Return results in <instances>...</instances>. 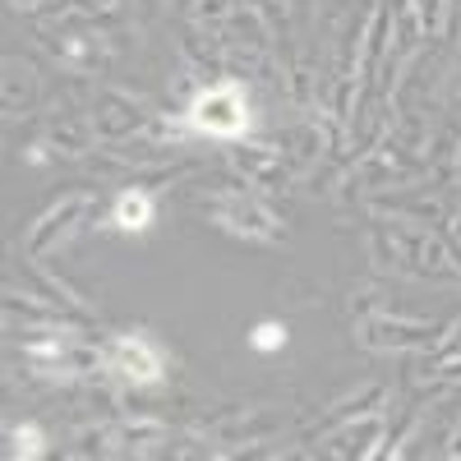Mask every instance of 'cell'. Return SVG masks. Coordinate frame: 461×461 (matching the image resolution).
<instances>
[{
    "instance_id": "1",
    "label": "cell",
    "mask_w": 461,
    "mask_h": 461,
    "mask_svg": "<svg viewBox=\"0 0 461 461\" xmlns=\"http://www.w3.org/2000/svg\"><path fill=\"white\" fill-rule=\"evenodd\" d=\"M194 125H199L203 134H221V139L240 134V130H245V93H240L236 84L208 88V93L194 102Z\"/></svg>"
},
{
    "instance_id": "2",
    "label": "cell",
    "mask_w": 461,
    "mask_h": 461,
    "mask_svg": "<svg viewBox=\"0 0 461 461\" xmlns=\"http://www.w3.org/2000/svg\"><path fill=\"white\" fill-rule=\"evenodd\" d=\"M115 365H121V374H130L139 383H152L158 369H162V356L148 337H125L121 346H115Z\"/></svg>"
},
{
    "instance_id": "3",
    "label": "cell",
    "mask_w": 461,
    "mask_h": 461,
    "mask_svg": "<svg viewBox=\"0 0 461 461\" xmlns=\"http://www.w3.org/2000/svg\"><path fill=\"white\" fill-rule=\"evenodd\" d=\"M115 221H121L125 230H143V226L152 221V203H148V194H139V189L121 194V203H115Z\"/></svg>"
},
{
    "instance_id": "4",
    "label": "cell",
    "mask_w": 461,
    "mask_h": 461,
    "mask_svg": "<svg viewBox=\"0 0 461 461\" xmlns=\"http://www.w3.org/2000/svg\"><path fill=\"white\" fill-rule=\"evenodd\" d=\"M249 341H254V351H277V346L286 341V328L282 323H258Z\"/></svg>"
},
{
    "instance_id": "5",
    "label": "cell",
    "mask_w": 461,
    "mask_h": 461,
    "mask_svg": "<svg viewBox=\"0 0 461 461\" xmlns=\"http://www.w3.org/2000/svg\"><path fill=\"white\" fill-rule=\"evenodd\" d=\"M14 452H23V456H42V434H37L32 425H28V429H14Z\"/></svg>"
}]
</instances>
